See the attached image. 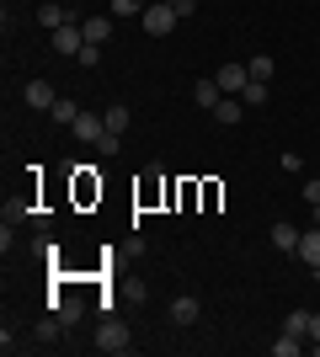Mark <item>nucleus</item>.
Wrapping results in <instances>:
<instances>
[{"label": "nucleus", "instance_id": "f257e3e1", "mask_svg": "<svg viewBox=\"0 0 320 357\" xmlns=\"http://www.w3.org/2000/svg\"><path fill=\"white\" fill-rule=\"evenodd\" d=\"M139 22H144V32H150V38H166V32L176 27L182 16H176V6H166V0H155V6H144V16H139Z\"/></svg>", "mask_w": 320, "mask_h": 357}, {"label": "nucleus", "instance_id": "f03ea898", "mask_svg": "<svg viewBox=\"0 0 320 357\" xmlns=\"http://www.w3.org/2000/svg\"><path fill=\"white\" fill-rule=\"evenodd\" d=\"M128 326H123V320H102V326H96V352H128Z\"/></svg>", "mask_w": 320, "mask_h": 357}, {"label": "nucleus", "instance_id": "7ed1b4c3", "mask_svg": "<svg viewBox=\"0 0 320 357\" xmlns=\"http://www.w3.org/2000/svg\"><path fill=\"white\" fill-rule=\"evenodd\" d=\"M80 48H86V32H80V22H64V27H54V54H70V59H75Z\"/></svg>", "mask_w": 320, "mask_h": 357}, {"label": "nucleus", "instance_id": "20e7f679", "mask_svg": "<svg viewBox=\"0 0 320 357\" xmlns=\"http://www.w3.org/2000/svg\"><path fill=\"white\" fill-rule=\"evenodd\" d=\"M213 80H219V91H224V96H241V91L251 86V75H245V64H224V70L213 75Z\"/></svg>", "mask_w": 320, "mask_h": 357}, {"label": "nucleus", "instance_id": "39448f33", "mask_svg": "<svg viewBox=\"0 0 320 357\" xmlns=\"http://www.w3.org/2000/svg\"><path fill=\"white\" fill-rule=\"evenodd\" d=\"M22 96H27V107H38V112H54V102H59V91L48 86V80H27Z\"/></svg>", "mask_w": 320, "mask_h": 357}, {"label": "nucleus", "instance_id": "423d86ee", "mask_svg": "<svg viewBox=\"0 0 320 357\" xmlns=\"http://www.w3.org/2000/svg\"><path fill=\"white\" fill-rule=\"evenodd\" d=\"M299 261H310V272H320V224H310L305 235H299Z\"/></svg>", "mask_w": 320, "mask_h": 357}, {"label": "nucleus", "instance_id": "0eeeda50", "mask_svg": "<svg viewBox=\"0 0 320 357\" xmlns=\"http://www.w3.org/2000/svg\"><path fill=\"white\" fill-rule=\"evenodd\" d=\"M241 118H245V102H241V96H219V107H213V123H219V128H235Z\"/></svg>", "mask_w": 320, "mask_h": 357}, {"label": "nucleus", "instance_id": "6e6552de", "mask_svg": "<svg viewBox=\"0 0 320 357\" xmlns=\"http://www.w3.org/2000/svg\"><path fill=\"white\" fill-rule=\"evenodd\" d=\"M171 320H176V326H198V320H203V304H198V298H171Z\"/></svg>", "mask_w": 320, "mask_h": 357}, {"label": "nucleus", "instance_id": "1a4fd4ad", "mask_svg": "<svg viewBox=\"0 0 320 357\" xmlns=\"http://www.w3.org/2000/svg\"><path fill=\"white\" fill-rule=\"evenodd\" d=\"M102 128H107V118H96V112H80V118H75V139H80V144H96Z\"/></svg>", "mask_w": 320, "mask_h": 357}, {"label": "nucleus", "instance_id": "9d476101", "mask_svg": "<svg viewBox=\"0 0 320 357\" xmlns=\"http://www.w3.org/2000/svg\"><path fill=\"white\" fill-rule=\"evenodd\" d=\"M112 22H118V16H86V22H80L86 43H107V38H112Z\"/></svg>", "mask_w": 320, "mask_h": 357}, {"label": "nucleus", "instance_id": "9b49d317", "mask_svg": "<svg viewBox=\"0 0 320 357\" xmlns=\"http://www.w3.org/2000/svg\"><path fill=\"white\" fill-rule=\"evenodd\" d=\"M219 96H224V91H219V80H192V102H198L203 112H213V107H219Z\"/></svg>", "mask_w": 320, "mask_h": 357}, {"label": "nucleus", "instance_id": "f8f14e48", "mask_svg": "<svg viewBox=\"0 0 320 357\" xmlns=\"http://www.w3.org/2000/svg\"><path fill=\"white\" fill-rule=\"evenodd\" d=\"M273 251H283V256L299 251V229L294 224H273Z\"/></svg>", "mask_w": 320, "mask_h": 357}, {"label": "nucleus", "instance_id": "ddd939ff", "mask_svg": "<svg viewBox=\"0 0 320 357\" xmlns=\"http://www.w3.org/2000/svg\"><path fill=\"white\" fill-rule=\"evenodd\" d=\"M283 331L299 336V342H310V310H289V314H283Z\"/></svg>", "mask_w": 320, "mask_h": 357}, {"label": "nucleus", "instance_id": "4468645a", "mask_svg": "<svg viewBox=\"0 0 320 357\" xmlns=\"http://www.w3.org/2000/svg\"><path fill=\"white\" fill-rule=\"evenodd\" d=\"M38 22H43V27H64V22H75V16L64 11L59 0H48V6H38Z\"/></svg>", "mask_w": 320, "mask_h": 357}, {"label": "nucleus", "instance_id": "2eb2a0df", "mask_svg": "<svg viewBox=\"0 0 320 357\" xmlns=\"http://www.w3.org/2000/svg\"><path fill=\"white\" fill-rule=\"evenodd\" d=\"M75 118H80V107L70 102V96H59V102H54V123H59V128H75Z\"/></svg>", "mask_w": 320, "mask_h": 357}, {"label": "nucleus", "instance_id": "dca6fc26", "mask_svg": "<svg viewBox=\"0 0 320 357\" xmlns=\"http://www.w3.org/2000/svg\"><path fill=\"white\" fill-rule=\"evenodd\" d=\"M241 102H245V112H251V107H267V80H251V86L241 91Z\"/></svg>", "mask_w": 320, "mask_h": 357}, {"label": "nucleus", "instance_id": "f3484780", "mask_svg": "<svg viewBox=\"0 0 320 357\" xmlns=\"http://www.w3.org/2000/svg\"><path fill=\"white\" fill-rule=\"evenodd\" d=\"M273 70H277V64L267 59V54H257V59H245V75H251V80H273Z\"/></svg>", "mask_w": 320, "mask_h": 357}, {"label": "nucleus", "instance_id": "a211bd4d", "mask_svg": "<svg viewBox=\"0 0 320 357\" xmlns=\"http://www.w3.org/2000/svg\"><path fill=\"white\" fill-rule=\"evenodd\" d=\"M299 352H305V342H299V336H289V331L273 342V357H299Z\"/></svg>", "mask_w": 320, "mask_h": 357}, {"label": "nucleus", "instance_id": "6ab92c4d", "mask_svg": "<svg viewBox=\"0 0 320 357\" xmlns=\"http://www.w3.org/2000/svg\"><path fill=\"white\" fill-rule=\"evenodd\" d=\"M102 118H107V128H112V134H123V128H128V107H123V102H112V107L102 112Z\"/></svg>", "mask_w": 320, "mask_h": 357}, {"label": "nucleus", "instance_id": "aec40b11", "mask_svg": "<svg viewBox=\"0 0 320 357\" xmlns=\"http://www.w3.org/2000/svg\"><path fill=\"white\" fill-rule=\"evenodd\" d=\"M80 314H86V304H80V298H59V320H64V326H75Z\"/></svg>", "mask_w": 320, "mask_h": 357}, {"label": "nucleus", "instance_id": "412c9836", "mask_svg": "<svg viewBox=\"0 0 320 357\" xmlns=\"http://www.w3.org/2000/svg\"><path fill=\"white\" fill-rule=\"evenodd\" d=\"M123 149V134H112V128H102V139H96V155H118Z\"/></svg>", "mask_w": 320, "mask_h": 357}, {"label": "nucleus", "instance_id": "4be33fe9", "mask_svg": "<svg viewBox=\"0 0 320 357\" xmlns=\"http://www.w3.org/2000/svg\"><path fill=\"white\" fill-rule=\"evenodd\" d=\"M107 16H144V0H112Z\"/></svg>", "mask_w": 320, "mask_h": 357}, {"label": "nucleus", "instance_id": "5701e85b", "mask_svg": "<svg viewBox=\"0 0 320 357\" xmlns=\"http://www.w3.org/2000/svg\"><path fill=\"white\" fill-rule=\"evenodd\" d=\"M64 336V320H43V326H38V342H59Z\"/></svg>", "mask_w": 320, "mask_h": 357}, {"label": "nucleus", "instance_id": "b1692460", "mask_svg": "<svg viewBox=\"0 0 320 357\" xmlns=\"http://www.w3.org/2000/svg\"><path fill=\"white\" fill-rule=\"evenodd\" d=\"M75 59L86 64V70H96V64H102V43H86V48H80V54H75Z\"/></svg>", "mask_w": 320, "mask_h": 357}, {"label": "nucleus", "instance_id": "393cba45", "mask_svg": "<svg viewBox=\"0 0 320 357\" xmlns=\"http://www.w3.org/2000/svg\"><path fill=\"white\" fill-rule=\"evenodd\" d=\"M166 6H176V16H182V22H187L192 11H198V0H166Z\"/></svg>", "mask_w": 320, "mask_h": 357}, {"label": "nucleus", "instance_id": "a878e982", "mask_svg": "<svg viewBox=\"0 0 320 357\" xmlns=\"http://www.w3.org/2000/svg\"><path fill=\"white\" fill-rule=\"evenodd\" d=\"M305 203H320V181H315V176L305 181Z\"/></svg>", "mask_w": 320, "mask_h": 357}, {"label": "nucleus", "instance_id": "bb28decb", "mask_svg": "<svg viewBox=\"0 0 320 357\" xmlns=\"http://www.w3.org/2000/svg\"><path fill=\"white\" fill-rule=\"evenodd\" d=\"M310 342H320V310L310 314Z\"/></svg>", "mask_w": 320, "mask_h": 357}, {"label": "nucleus", "instance_id": "cd10ccee", "mask_svg": "<svg viewBox=\"0 0 320 357\" xmlns=\"http://www.w3.org/2000/svg\"><path fill=\"white\" fill-rule=\"evenodd\" d=\"M310 224H320V203H310Z\"/></svg>", "mask_w": 320, "mask_h": 357}, {"label": "nucleus", "instance_id": "c85d7f7f", "mask_svg": "<svg viewBox=\"0 0 320 357\" xmlns=\"http://www.w3.org/2000/svg\"><path fill=\"white\" fill-rule=\"evenodd\" d=\"M310 352H315V357H320V342H310Z\"/></svg>", "mask_w": 320, "mask_h": 357}]
</instances>
